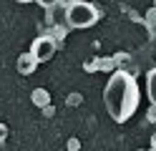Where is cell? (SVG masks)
I'll list each match as a JSON object with an SVG mask.
<instances>
[{
	"label": "cell",
	"instance_id": "9c48e42d",
	"mask_svg": "<svg viewBox=\"0 0 156 151\" xmlns=\"http://www.w3.org/2000/svg\"><path fill=\"white\" fill-rule=\"evenodd\" d=\"M58 3H61V5H63V8H71V5H73V3H76V0H58Z\"/></svg>",
	"mask_w": 156,
	"mask_h": 151
},
{
	"label": "cell",
	"instance_id": "7a4b0ae2",
	"mask_svg": "<svg viewBox=\"0 0 156 151\" xmlns=\"http://www.w3.org/2000/svg\"><path fill=\"white\" fill-rule=\"evenodd\" d=\"M98 8L91 5V3H83V0H76L71 8H66V23L76 28V30H83V28H91L98 23Z\"/></svg>",
	"mask_w": 156,
	"mask_h": 151
},
{
	"label": "cell",
	"instance_id": "ba28073f",
	"mask_svg": "<svg viewBox=\"0 0 156 151\" xmlns=\"http://www.w3.org/2000/svg\"><path fill=\"white\" fill-rule=\"evenodd\" d=\"M5 138H8V126H5V124H0V144H3Z\"/></svg>",
	"mask_w": 156,
	"mask_h": 151
},
{
	"label": "cell",
	"instance_id": "277c9868",
	"mask_svg": "<svg viewBox=\"0 0 156 151\" xmlns=\"http://www.w3.org/2000/svg\"><path fill=\"white\" fill-rule=\"evenodd\" d=\"M35 68H38V60L33 58L30 50H28V53H20V58H18V73L20 76H30Z\"/></svg>",
	"mask_w": 156,
	"mask_h": 151
},
{
	"label": "cell",
	"instance_id": "7c38bea8",
	"mask_svg": "<svg viewBox=\"0 0 156 151\" xmlns=\"http://www.w3.org/2000/svg\"><path fill=\"white\" fill-rule=\"evenodd\" d=\"M18 3H30V0H18Z\"/></svg>",
	"mask_w": 156,
	"mask_h": 151
},
{
	"label": "cell",
	"instance_id": "8992f818",
	"mask_svg": "<svg viewBox=\"0 0 156 151\" xmlns=\"http://www.w3.org/2000/svg\"><path fill=\"white\" fill-rule=\"evenodd\" d=\"M33 103L41 106V108L51 106V93H48L45 88H35V91H33Z\"/></svg>",
	"mask_w": 156,
	"mask_h": 151
},
{
	"label": "cell",
	"instance_id": "52a82bcc",
	"mask_svg": "<svg viewBox=\"0 0 156 151\" xmlns=\"http://www.w3.org/2000/svg\"><path fill=\"white\" fill-rule=\"evenodd\" d=\"M38 5H43V8H55L58 5V0H35Z\"/></svg>",
	"mask_w": 156,
	"mask_h": 151
},
{
	"label": "cell",
	"instance_id": "4fadbf2b",
	"mask_svg": "<svg viewBox=\"0 0 156 151\" xmlns=\"http://www.w3.org/2000/svg\"><path fill=\"white\" fill-rule=\"evenodd\" d=\"M151 151H156V149H151Z\"/></svg>",
	"mask_w": 156,
	"mask_h": 151
},
{
	"label": "cell",
	"instance_id": "3957f363",
	"mask_svg": "<svg viewBox=\"0 0 156 151\" xmlns=\"http://www.w3.org/2000/svg\"><path fill=\"white\" fill-rule=\"evenodd\" d=\"M55 50H58V40L53 35H41V38H35L33 45H30V53H33V58L38 60V63L51 60L55 56Z\"/></svg>",
	"mask_w": 156,
	"mask_h": 151
},
{
	"label": "cell",
	"instance_id": "5bb4252c",
	"mask_svg": "<svg viewBox=\"0 0 156 151\" xmlns=\"http://www.w3.org/2000/svg\"><path fill=\"white\" fill-rule=\"evenodd\" d=\"M154 3H156V0H154Z\"/></svg>",
	"mask_w": 156,
	"mask_h": 151
},
{
	"label": "cell",
	"instance_id": "6da1fadb",
	"mask_svg": "<svg viewBox=\"0 0 156 151\" xmlns=\"http://www.w3.org/2000/svg\"><path fill=\"white\" fill-rule=\"evenodd\" d=\"M139 86H136V78L131 73H123V70H116L108 78V83L103 88V103L108 116L116 124H126L139 108Z\"/></svg>",
	"mask_w": 156,
	"mask_h": 151
},
{
	"label": "cell",
	"instance_id": "30bf717a",
	"mask_svg": "<svg viewBox=\"0 0 156 151\" xmlns=\"http://www.w3.org/2000/svg\"><path fill=\"white\" fill-rule=\"evenodd\" d=\"M149 118H151V121H156V108H151V113H149Z\"/></svg>",
	"mask_w": 156,
	"mask_h": 151
},
{
	"label": "cell",
	"instance_id": "8fae6325",
	"mask_svg": "<svg viewBox=\"0 0 156 151\" xmlns=\"http://www.w3.org/2000/svg\"><path fill=\"white\" fill-rule=\"evenodd\" d=\"M151 149H156V134L151 136Z\"/></svg>",
	"mask_w": 156,
	"mask_h": 151
},
{
	"label": "cell",
	"instance_id": "5b68a950",
	"mask_svg": "<svg viewBox=\"0 0 156 151\" xmlns=\"http://www.w3.org/2000/svg\"><path fill=\"white\" fill-rule=\"evenodd\" d=\"M146 91H149V101L151 106L156 108V68L149 70V76H146Z\"/></svg>",
	"mask_w": 156,
	"mask_h": 151
}]
</instances>
